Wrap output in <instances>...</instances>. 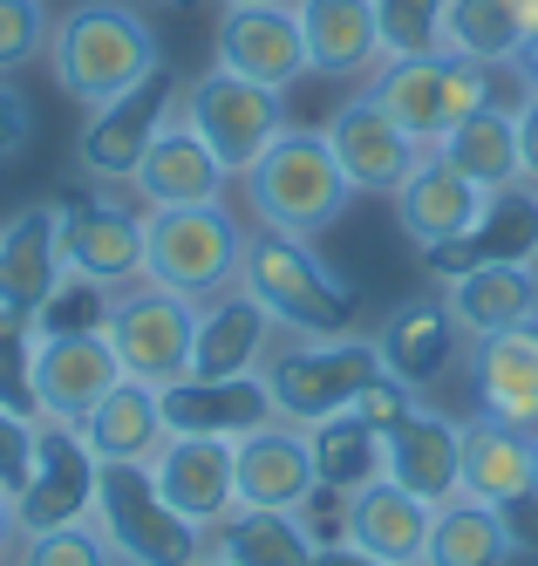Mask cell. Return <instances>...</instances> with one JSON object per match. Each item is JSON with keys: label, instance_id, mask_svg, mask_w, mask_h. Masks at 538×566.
<instances>
[{"label": "cell", "instance_id": "cell-17", "mask_svg": "<svg viewBox=\"0 0 538 566\" xmlns=\"http://www.w3.org/2000/svg\"><path fill=\"white\" fill-rule=\"evenodd\" d=\"M62 266L96 280V287H130L144 280V212L89 198V206H62Z\"/></svg>", "mask_w": 538, "mask_h": 566}, {"label": "cell", "instance_id": "cell-9", "mask_svg": "<svg viewBox=\"0 0 538 566\" xmlns=\"http://www.w3.org/2000/svg\"><path fill=\"white\" fill-rule=\"evenodd\" d=\"M178 116L204 137V150L219 157L232 178L253 171V157L286 130V90H266V83H245L232 69H204L198 83L178 96Z\"/></svg>", "mask_w": 538, "mask_h": 566}, {"label": "cell", "instance_id": "cell-53", "mask_svg": "<svg viewBox=\"0 0 538 566\" xmlns=\"http://www.w3.org/2000/svg\"><path fill=\"white\" fill-rule=\"evenodd\" d=\"M116 566H123V559H116Z\"/></svg>", "mask_w": 538, "mask_h": 566}, {"label": "cell", "instance_id": "cell-19", "mask_svg": "<svg viewBox=\"0 0 538 566\" xmlns=\"http://www.w3.org/2000/svg\"><path fill=\"white\" fill-rule=\"evenodd\" d=\"M327 144H335V157H341V171H348L355 191H395L409 171H416V157H423V144L409 137L376 96H355V103H341L335 116H327Z\"/></svg>", "mask_w": 538, "mask_h": 566}, {"label": "cell", "instance_id": "cell-23", "mask_svg": "<svg viewBox=\"0 0 538 566\" xmlns=\"http://www.w3.org/2000/svg\"><path fill=\"white\" fill-rule=\"evenodd\" d=\"M62 280V206H21L0 226V307L34 321Z\"/></svg>", "mask_w": 538, "mask_h": 566}, {"label": "cell", "instance_id": "cell-38", "mask_svg": "<svg viewBox=\"0 0 538 566\" xmlns=\"http://www.w3.org/2000/svg\"><path fill=\"white\" fill-rule=\"evenodd\" d=\"M14 566H116V553L96 533V518H75V525H55V533H28Z\"/></svg>", "mask_w": 538, "mask_h": 566}, {"label": "cell", "instance_id": "cell-31", "mask_svg": "<svg viewBox=\"0 0 538 566\" xmlns=\"http://www.w3.org/2000/svg\"><path fill=\"white\" fill-rule=\"evenodd\" d=\"M538 478V430H518V423H464V492L484 499V505H511L531 492Z\"/></svg>", "mask_w": 538, "mask_h": 566}, {"label": "cell", "instance_id": "cell-15", "mask_svg": "<svg viewBox=\"0 0 538 566\" xmlns=\"http://www.w3.org/2000/svg\"><path fill=\"white\" fill-rule=\"evenodd\" d=\"M232 451H239V505L245 512H307L327 492L300 423H266L253 437H239Z\"/></svg>", "mask_w": 538, "mask_h": 566}, {"label": "cell", "instance_id": "cell-48", "mask_svg": "<svg viewBox=\"0 0 538 566\" xmlns=\"http://www.w3.org/2000/svg\"><path fill=\"white\" fill-rule=\"evenodd\" d=\"M14 553H21V518H14V499L0 492V566H14Z\"/></svg>", "mask_w": 538, "mask_h": 566}, {"label": "cell", "instance_id": "cell-26", "mask_svg": "<svg viewBox=\"0 0 538 566\" xmlns=\"http://www.w3.org/2000/svg\"><path fill=\"white\" fill-rule=\"evenodd\" d=\"M266 342H273V314L245 294V287H225L212 301H198V342H191V376L219 382V376H253L266 361Z\"/></svg>", "mask_w": 538, "mask_h": 566}, {"label": "cell", "instance_id": "cell-51", "mask_svg": "<svg viewBox=\"0 0 538 566\" xmlns=\"http://www.w3.org/2000/svg\"><path fill=\"white\" fill-rule=\"evenodd\" d=\"M225 8H273V0H225Z\"/></svg>", "mask_w": 538, "mask_h": 566}, {"label": "cell", "instance_id": "cell-41", "mask_svg": "<svg viewBox=\"0 0 538 566\" xmlns=\"http://www.w3.org/2000/svg\"><path fill=\"white\" fill-rule=\"evenodd\" d=\"M103 314H109V287L68 273L62 287L49 294V307L34 314V335H89V328H103Z\"/></svg>", "mask_w": 538, "mask_h": 566}, {"label": "cell", "instance_id": "cell-21", "mask_svg": "<svg viewBox=\"0 0 538 566\" xmlns=\"http://www.w3.org/2000/svg\"><path fill=\"white\" fill-rule=\"evenodd\" d=\"M163 423H171L178 437H225V443H239V437L279 423V410H273V389H266L260 369L253 376H219V382L184 376V382L163 389Z\"/></svg>", "mask_w": 538, "mask_h": 566}, {"label": "cell", "instance_id": "cell-39", "mask_svg": "<svg viewBox=\"0 0 538 566\" xmlns=\"http://www.w3.org/2000/svg\"><path fill=\"white\" fill-rule=\"evenodd\" d=\"M389 55H436L443 49V0H376Z\"/></svg>", "mask_w": 538, "mask_h": 566}, {"label": "cell", "instance_id": "cell-45", "mask_svg": "<svg viewBox=\"0 0 538 566\" xmlns=\"http://www.w3.org/2000/svg\"><path fill=\"white\" fill-rule=\"evenodd\" d=\"M518 165H525V185H538V90H525L518 103Z\"/></svg>", "mask_w": 538, "mask_h": 566}, {"label": "cell", "instance_id": "cell-8", "mask_svg": "<svg viewBox=\"0 0 538 566\" xmlns=\"http://www.w3.org/2000/svg\"><path fill=\"white\" fill-rule=\"evenodd\" d=\"M103 335L123 361V376H137L150 389H171L191 376V342H198V301L157 287V280H130L109 294Z\"/></svg>", "mask_w": 538, "mask_h": 566}, {"label": "cell", "instance_id": "cell-40", "mask_svg": "<svg viewBox=\"0 0 538 566\" xmlns=\"http://www.w3.org/2000/svg\"><path fill=\"white\" fill-rule=\"evenodd\" d=\"M49 0H0V75H21L28 62L49 55Z\"/></svg>", "mask_w": 538, "mask_h": 566}, {"label": "cell", "instance_id": "cell-3", "mask_svg": "<svg viewBox=\"0 0 538 566\" xmlns=\"http://www.w3.org/2000/svg\"><path fill=\"white\" fill-rule=\"evenodd\" d=\"M239 287L253 294L273 328H294V335H348V321L361 307L355 280H341L314 253V239L294 232H245V266H239Z\"/></svg>", "mask_w": 538, "mask_h": 566}, {"label": "cell", "instance_id": "cell-13", "mask_svg": "<svg viewBox=\"0 0 538 566\" xmlns=\"http://www.w3.org/2000/svg\"><path fill=\"white\" fill-rule=\"evenodd\" d=\"M123 382V361L103 328L89 335H34V402L49 423H82Z\"/></svg>", "mask_w": 538, "mask_h": 566}, {"label": "cell", "instance_id": "cell-24", "mask_svg": "<svg viewBox=\"0 0 538 566\" xmlns=\"http://www.w3.org/2000/svg\"><path fill=\"white\" fill-rule=\"evenodd\" d=\"M505 260H538V185H511V191H490L484 219L450 239V247L423 253V266L436 280H457L471 266H505Z\"/></svg>", "mask_w": 538, "mask_h": 566}, {"label": "cell", "instance_id": "cell-22", "mask_svg": "<svg viewBox=\"0 0 538 566\" xmlns=\"http://www.w3.org/2000/svg\"><path fill=\"white\" fill-rule=\"evenodd\" d=\"M430 518L436 505H423L416 492H402L389 478H368L361 492H341V539L376 553L382 566H423Z\"/></svg>", "mask_w": 538, "mask_h": 566}, {"label": "cell", "instance_id": "cell-44", "mask_svg": "<svg viewBox=\"0 0 538 566\" xmlns=\"http://www.w3.org/2000/svg\"><path fill=\"white\" fill-rule=\"evenodd\" d=\"M34 137V109H28V96L0 75V157H14L21 144Z\"/></svg>", "mask_w": 538, "mask_h": 566}, {"label": "cell", "instance_id": "cell-42", "mask_svg": "<svg viewBox=\"0 0 538 566\" xmlns=\"http://www.w3.org/2000/svg\"><path fill=\"white\" fill-rule=\"evenodd\" d=\"M28 478H34V417L0 410V492L21 499Z\"/></svg>", "mask_w": 538, "mask_h": 566}, {"label": "cell", "instance_id": "cell-32", "mask_svg": "<svg viewBox=\"0 0 538 566\" xmlns=\"http://www.w3.org/2000/svg\"><path fill=\"white\" fill-rule=\"evenodd\" d=\"M531 28H538V0H443V55H464L484 69H511Z\"/></svg>", "mask_w": 538, "mask_h": 566}, {"label": "cell", "instance_id": "cell-43", "mask_svg": "<svg viewBox=\"0 0 538 566\" xmlns=\"http://www.w3.org/2000/svg\"><path fill=\"white\" fill-rule=\"evenodd\" d=\"M348 410L368 423V430H376V437H389L409 410H416V389H409V382H395V376H376V382H368L355 402H348Z\"/></svg>", "mask_w": 538, "mask_h": 566}, {"label": "cell", "instance_id": "cell-18", "mask_svg": "<svg viewBox=\"0 0 538 566\" xmlns=\"http://www.w3.org/2000/svg\"><path fill=\"white\" fill-rule=\"evenodd\" d=\"M232 185V171L219 165L212 150H204V137L184 124V116H171L150 150H144V165L130 171V191H137V206L144 212H171V206H219Z\"/></svg>", "mask_w": 538, "mask_h": 566}, {"label": "cell", "instance_id": "cell-36", "mask_svg": "<svg viewBox=\"0 0 538 566\" xmlns=\"http://www.w3.org/2000/svg\"><path fill=\"white\" fill-rule=\"evenodd\" d=\"M307 443H314V471H320L327 492H361L368 478H382V437L355 410H335V417L307 423Z\"/></svg>", "mask_w": 538, "mask_h": 566}, {"label": "cell", "instance_id": "cell-7", "mask_svg": "<svg viewBox=\"0 0 538 566\" xmlns=\"http://www.w3.org/2000/svg\"><path fill=\"white\" fill-rule=\"evenodd\" d=\"M260 376L273 389L279 423H300L307 430L320 417L348 410V402L376 382V376H389V369H382L376 342H361V335H300L294 348H279Z\"/></svg>", "mask_w": 538, "mask_h": 566}, {"label": "cell", "instance_id": "cell-20", "mask_svg": "<svg viewBox=\"0 0 538 566\" xmlns=\"http://www.w3.org/2000/svg\"><path fill=\"white\" fill-rule=\"evenodd\" d=\"M382 478L416 492L423 505H450L464 492V423H450L436 410H409L382 437Z\"/></svg>", "mask_w": 538, "mask_h": 566}, {"label": "cell", "instance_id": "cell-2", "mask_svg": "<svg viewBox=\"0 0 538 566\" xmlns=\"http://www.w3.org/2000/svg\"><path fill=\"white\" fill-rule=\"evenodd\" d=\"M239 185H245V206H253V219L266 232H294V239H320L355 198L327 130H294V124L253 157V171Z\"/></svg>", "mask_w": 538, "mask_h": 566}, {"label": "cell", "instance_id": "cell-29", "mask_svg": "<svg viewBox=\"0 0 538 566\" xmlns=\"http://www.w3.org/2000/svg\"><path fill=\"white\" fill-rule=\"evenodd\" d=\"M82 437H89L96 464H150L157 443L171 437V423H163V389L123 376L89 417H82Z\"/></svg>", "mask_w": 538, "mask_h": 566}, {"label": "cell", "instance_id": "cell-46", "mask_svg": "<svg viewBox=\"0 0 538 566\" xmlns=\"http://www.w3.org/2000/svg\"><path fill=\"white\" fill-rule=\"evenodd\" d=\"M505 512V525H511V546L525 553V546H538V492H525V499H511V505H498Z\"/></svg>", "mask_w": 538, "mask_h": 566}, {"label": "cell", "instance_id": "cell-50", "mask_svg": "<svg viewBox=\"0 0 538 566\" xmlns=\"http://www.w3.org/2000/svg\"><path fill=\"white\" fill-rule=\"evenodd\" d=\"M191 566H225V559H219V553H212V546H204V553H198V559H191Z\"/></svg>", "mask_w": 538, "mask_h": 566}, {"label": "cell", "instance_id": "cell-47", "mask_svg": "<svg viewBox=\"0 0 538 566\" xmlns=\"http://www.w3.org/2000/svg\"><path fill=\"white\" fill-rule=\"evenodd\" d=\"M314 566H382V559L361 553V546H348V539H327V546L314 553Z\"/></svg>", "mask_w": 538, "mask_h": 566}, {"label": "cell", "instance_id": "cell-16", "mask_svg": "<svg viewBox=\"0 0 538 566\" xmlns=\"http://www.w3.org/2000/svg\"><path fill=\"white\" fill-rule=\"evenodd\" d=\"M389 198H395V226L416 239L423 253L450 247V239H464V232L484 219V206H490V191L471 185L443 150H423V157H416V171H409Z\"/></svg>", "mask_w": 538, "mask_h": 566}, {"label": "cell", "instance_id": "cell-30", "mask_svg": "<svg viewBox=\"0 0 538 566\" xmlns=\"http://www.w3.org/2000/svg\"><path fill=\"white\" fill-rule=\"evenodd\" d=\"M376 355H382V369L395 382L423 389V382H436L450 369V355H457V321H450L443 301H402L376 328Z\"/></svg>", "mask_w": 538, "mask_h": 566}, {"label": "cell", "instance_id": "cell-28", "mask_svg": "<svg viewBox=\"0 0 538 566\" xmlns=\"http://www.w3.org/2000/svg\"><path fill=\"white\" fill-rule=\"evenodd\" d=\"M471 382H477V417L538 430V321H518V328L477 342Z\"/></svg>", "mask_w": 538, "mask_h": 566}, {"label": "cell", "instance_id": "cell-4", "mask_svg": "<svg viewBox=\"0 0 538 566\" xmlns=\"http://www.w3.org/2000/svg\"><path fill=\"white\" fill-rule=\"evenodd\" d=\"M245 266V226L219 206H171V212H144V280L171 287L184 301H212L239 287Z\"/></svg>", "mask_w": 538, "mask_h": 566}, {"label": "cell", "instance_id": "cell-35", "mask_svg": "<svg viewBox=\"0 0 538 566\" xmlns=\"http://www.w3.org/2000/svg\"><path fill=\"white\" fill-rule=\"evenodd\" d=\"M212 553L225 566H314L320 539L300 512H232L219 533H212Z\"/></svg>", "mask_w": 538, "mask_h": 566}, {"label": "cell", "instance_id": "cell-12", "mask_svg": "<svg viewBox=\"0 0 538 566\" xmlns=\"http://www.w3.org/2000/svg\"><path fill=\"white\" fill-rule=\"evenodd\" d=\"M150 478L163 505L178 518H191L198 533H219V525L239 512V451L225 437H163L157 458H150Z\"/></svg>", "mask_w": 538, "mask_h": 566}, {"label": "cell", "instance_id": "cell-33", "mask_svg": "<svg viewBox=\"0 0 538 566\" xmlns=\"http://www.w3.org/2000/svg\"><path fill=\"white\" fill-rule=\"evenodd\" d=\"M436 150H443L471 185H484V191L525 185V165H518V109L484 103V109L464 116V124H450V137H443Z\"/></svg>", "mask_w": 538, "mask_h": 566}, {"label": "cell", "instance_id": "cell-10", "mask_svg": "<svg viewBox=\"0 0 538 566\" xmlns=\"http://www.w3.org/2000/svg\"><path fill=\"white\" fill-rule=\"evenodd\" d=\"M171 116H178V75L157 62L137 90H123L116 103L89 109V124H82V137H75L82 178H96V185H130V171L144 165L150 137L171 124Z\"/></svg>", "mask_w": 538, "mask_h": 566}, {"label": "cell", "instance_id": "cell-52", "mask_svg": "<svg viewBox=\"0 0 538 566\" xmlns=\"http://www.w3.org/2000/svg\"><path fill=\"white\" fill-rule=\"evenodd\" d=\"M531 492H538V478H531Z\"/></svg>", "mask_w": 538, "mask_h": 566}, {"label": "cell", "instance_id": "cell-25", "mask_svg": "<svg viewBox=\"0 0 538 566\" xmlns=\"http://www.w3.org/2000/svg\"><path fill=\"white\" fill-rule=\"evenodd\" d=\"M294 14H300V34H307V69L314 75L355 83V75H376L389 62L376 0H294Z\"/></svg>", "mask_w": 538, "mask_h": 566}, {"label": "cell", "instance_id": "cell-5", "mask_svg": "<svg viewBox=\"0 0 538 566\" xmlns=\"http://www.w3.org/2000/svg\"><path fill=\"white\" fill-rule=\"evenodd\" d=\"M96 533L109 539V553L123 566H191L212 533H198L191 518H178L163 505L150 464H103L96 471Z\"/></svg>", "mask_w": 538, "mask_h": 566}, {"label": "cell", "instance_id": "cell-14", "mask_svg": "<svg viewBox=\"0 0 538 566\" xmlns=\"http://www.w3.org/2000/svg\"><path fill=\"white\" fill-rule=\"evenodd\" d=\"M219 69L245 75V83H266V90H294L307 75V34L294 0H273V8H225L219 34Z\"/></svg>", "mask_w": 538, "mask_h": 566}, {"label": "cell", "instance_id": "cell-1", "mask_svg": "<svg viewBox=\"0 0 538 566\" xmlns=\"http://www.w3.org/2000/svg\"><path fill=\"white\" fill-rule=\"evenodd\" d=\"M157 34L137 8L123 0H82L68 8L49 34V69H55V90L82 109H103L123 90H137L144 75L157 69Z\"/></svg>", "mask_w": 538, "mask_h": 566}, {"label": "cell", "instance_id": "cell-11", "mask_svg": "<svg viewBox=\"0 0 538 566\" xmlns=\"http://www.w3.org/2000/svg\"><path fill=\"white\" fill-rule=\"evenodd\" d=\"M96 451L82 423H34V478L28 492L14 499V518H21V539L28 533H55V525H75L96 512Z\"/></svg>", "mask_w": 538, "mask_h": 566}, {"label": "cell", "instance_id": "cell-6", "mask_svg": "<svg viewBox=\"0 0 538 566\" xmlns=\"http://www.w3.org/2000/svg\"><path fill=\"white\" fill-rule=\"evenodd\" d=\"M368 96H376L423 150H436L450 137V124H464L471 109L490 103V69L464 62V55H443V49L436 55H389L368 75Z\"/></svg>", "mask_w": 538, "mask_h": 566}, {"label": "cell", "instance_id": "cell-27", "mask_svg": "<svg viewBox=\"0 0 538 566\" xmlns=\"http://www.w3.org/2000/svg\"><path fill=\"white\" fill-rule=\"evenodd\" d=\"M443 307L457 321V335L490 342L518 328V321H538V266L531 260H505V266H471L457 280H443Z\"/></svg>", "mask_w": 538, "mask_h": 566}, {"label": "cell", "instance_id": "cell-49", "mask_svg": "<svg viewBox=\"0 0 538 566\" xmlns=\"http://www.w3.org/2000/svg\"><path fill=\"white\" fill-rule=\"evenodd\" d=\"M518 75H525V90H538V28L525 34V49H518V62H511Z\"/></svg>", "mask_w": 538, "mask_h": 566}, {"label": "cell", "instance_id": "cell-37", "mask_svg": "<svg viewBox=\"0 0 538 566\" xmlns=\"http://www.w3.org/2000/svg\"><path fill=\"white\" fill-rule=\"evenodd\" d=\"M0 410L41 423V402H34V321L8 314V307H0Z\"/></svg>", "mask_w": 538, "mask_h": 566}, {"label": "cell", "instance_id": "cell-34", "mask_svg": "<svg viewBox=\"0 0 538 566\" xmlns=\"http://www.w3.org/2000/svg\"><path fill=\"white\" fill-rule=\"evenodd\" d=\"M511 525L498 505H484L471 492H457L450 505H436L430 518V546H423V566H511Z\"/></svg>", "mask_w": 538, "mask_h": 566}]
</instances>
